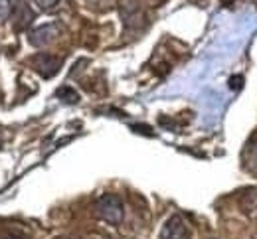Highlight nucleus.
<instances>
[{
	"mask_svg": "<svg viewBox=\"0 0 257 239\" xmlns=\"http://www.w3.org/2000/svg\"><path fill=\"white\" fill-rule=\"evenodd\" d=\"M95 215L111 225H119L125 217L123 200L117 194H103L95 202Z\"/></svg>",
	"mask_w": 257,
	"mask_h": 239,
	"instance_id": "f257e3e1",
	"label": "nucleus"
},
{
	"mask_svg": "<svg viewBox=\"0 0 257 239\" xmlns=\"http://www.w3.org/2000/svg\"><path fill=\"white\" fill-rule=\"evenodd\" d=\"M119 14H121V20H123V24H125L127 30H137L145 22L143 6H141L139 0H121Z\"/></svg>",
	"mask_w": 257,
	"mask_h": 239,
	"instance_id": "f03ea898",
	"label": "nucleus"
},
{
	"mask_svg": "<svg viewBox=\"0 0 257 239\" xmlns=\"http://www.w3.org/2000/svg\"><path fill=\"white\" fill-rule=\"evenodd\" d=\"M190 229H188V225H186V221H184V217L182 215H170L166 221H164V225H162L161 229V235L159 239H190Z\"/></svg>",
	"mask_w": 257,
	"mask_h": 239,
	"instance_id": "7ed1b4c3",
	"label": "nucleus"
},
{
	"mask_svg": "<svg viewBox=\"0 0 257 239\" xmlns=\"http://www.w3.org/2000/svg\"><path fill=\"white\" fill-rule=\"evenodd\" d=\"M30 64L34 66V69L42 75V77H46V79H50V77H54L60 68H62V60L60 58H54V56H50V54H38V56H34L32 60H30Z\"/></svg>",
	"mask_w": 257,
	"mask_h": 239,
	"instance_id": "20e7f679",
	"label": "nucleus"
},
{
	"mask_svg": "<svg viewBox=\"0 0 257 239\" xmlns=\"http://www.w3.org/2000/svg\"><path fill=\"white\" fill-rule=\"evenodd\" d=\"M58 34H60V30H58L56 24H44V26L36 28L30 34V42H32V46L42 48V46H48L50 42H54Z\"/></svg>",
	"mask_w": 257,
	"mask_h": 239,
	"instance_id": "39448f33",
	"label": "nucleus"
},
{
	"mask_svg": "<svg viewBox=\"0 0 257 239\" xmlns=\"http://www.w3.org/2000/svg\"><path fill=\"white\" fill-rule=\"evenodd\" d=\"M58 97H60L64 103H77L79 101V95H77L71 87H67V85L62 87V89H58Z\"/></svg>",
	"mask_w": 257,
	"mask_h": 239,
	"instance_id": "423d86ee",
	"label": "nucleus"
},
{
	"mask_svg": "<svg viewBox=\"0 0 257 239\" xmlns=\"http://www.w3.org/2000/svg\"><path fill=\"white\" fill-rule=\"evenodd\" d=\"M14 10V0H0V24H4Z\"/></svg>",
	"mask_w": 257,
	"mask_h": 239,
	"instance_id": "0eeeda50",
	"label": "nucleus"
},
{
	"mask_svg": "<svg viewBox=\"0 0 257 239\" xmlns=\"http://www.w3.org/2000/svg\"><path fill=\"white\" fill-rule=\"evenodd\" d=\"M34 4L38 8H42V10H50V8H54L58 4V0H34Z\"/></svg>",
	"mask_w": 257,
	"mask_h": 239,
	"instance_id": "6e6552de",
	"label": "nucleus"
},
{
	"mask_svg": "<svg viewBox=\"0 0 257 239\" xmlns=\"http://www.w3.org/2000/svg\"><path fill=\"white\" fill-rule=\"evenodd\" d=\"M241 81H243V77H241V75H235V77L229 79V87H231V89H239V87H241Z\"/></svg>",
	"mask_w": 257,
	"mask_h": 239,
	"instance_id": "1a4fd4ad",
	"label": "nucleus"
},
{
	"mask_svg": "<svg viewBox=\"0 0 257 239\" xmlns=\"http://www.w3.org/2000/svg\"><path fill=\"white\" fill-rule=\"evenodd\" d=\"M251 164L257 168V142L253 144V148H251Z\"/></svg>",
	"mask_w": 257,
	"mask_h": 239,
	"instance_id": "9d476101",
	"label": "nucleus"
},
{
	"mask_svg": "<svg viewBox=\"0 0 257 239\" xmlns=\"http://www.w3.org/2000/svg\"><path fill=\"white\" fill-rule=\"evenodd\" d=\"M89 4H93V6H103V4H107L109 0H87Z\"/></svg>",
	"mask_w": 257,
	"mask_h": 239,
	"instance_id": "9b49d317",
	"label": "nucleus"
}]
</instances>
